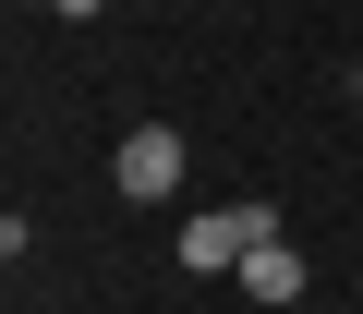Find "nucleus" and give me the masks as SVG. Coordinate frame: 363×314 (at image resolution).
<instances>
[{
	"instance_id": "20e7f679",
	"label": "nucleus",
	"mask_w": 363,
	"mask_h": 314,
	"mask_svg": "<svg viewBox=\"0 0 363 314\" xmlns=\"http://www.w3.org/2000/svg\"><path fill=\"white\" fill-rule=\"evenodd\" d=\"M49 13H73V25H85V13H109V0H49Z\"/></svg>"
},
{
	"instance_id": "f257e3e1",
	"label": "nucleus",
	"mask_w": 363,
	"mask_h": 314,
	"mask_svg": "<svg viewBox=\"0 0 363 314\" xmlns=\"http://www.w3.org/2000/svg\"><path fill=\"white\" fill-rule=\"evenodd\" d=\"M255 242H279V206H206V218H182V266H194V278H218V266H242Z\"/></svg>"
},
{
	"instance_id": "7ed1b4c3",
	"label": "nucleus",
	"mask_w": 363,
	"mask_h": 314,
	"mask_svg": "<svg viewBox=\"0 0 363 314\" xmlns=\"http://www.w3.org/2000/svg\"><path fill=\"white\" fill-rule=\"evenodd\" d=\"M242 290H255V302H303V254H291V242H255V254H242Z\"/></svg>"
},
{
	"instance_id": "f03ea898",
	"label": "nucleus",
	"mask_w": 363,
	"mask_h": 314,
	"mask_svg": "<svg viewBox=\"0 0 363 314\" xmlns=\"http://www.w3.org/2000/svg\"><path fill=\"white\" fill-rule=\"evenodd\" d=\"M109 170H121V194H133V206H157V194H182V133H169V121H133Z\"/></svg>"
}]
</instances>
